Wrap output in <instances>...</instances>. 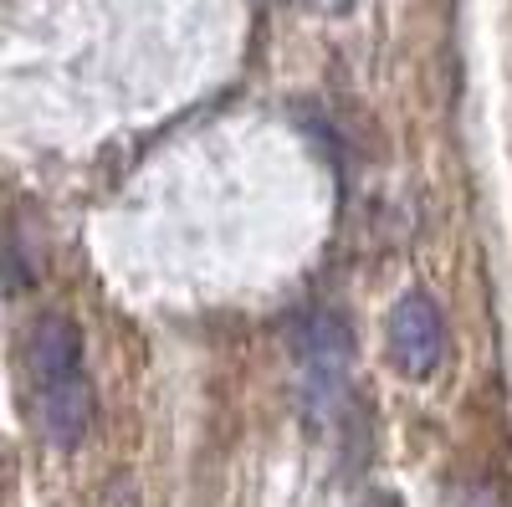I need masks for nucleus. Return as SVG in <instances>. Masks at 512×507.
Here are the masks:
<instances>
[{"label": "nucleus", "instance_id": "1", "mask_svg": "<svg viewBox=\"0 0 512 507\" xmlns=\"http://www.w3.org/2000/svg\"><path fill=\"white\" fill-rule=\"evenodd\" d=\"M297 354V395H303L313 420H328L349 395V374H354V333L349 318L333 308H313L297 323L292 338Z\"/></svg>", "mask_w": 512, "mask_h": 507}, {"label": "nucleus", "instance_id": "2", "mask_svg": "<svg viewBox=\"0 0 512 507\" xmlns=\"http://www.w3.org/2000/svg\"><path fill=\"white\" fill-rule=\"evenodd\" d=\"M384 344H390V359L425 379L436 374L441 354H446V318L436 308L431 292H405V298H395L390 318H384Z\"/></svg>", "mask_w": 512, "mask_h": 507}, {"label": "nucleus", "instance_id": "3", "mask_svg": "<svg viewBox=\"0 0 512 507\" xmlns=\"http://www.w3.org/2000/svg\"><path fill=\"white\" fill-rule=\"evenodd\" d=\"M36 426L52 446L72 451L93 426V385L88 369L57 374V379H36Z\"/></svg>", "mask_w": 512, "mask_h": 507}, {"label": "nucleus", "instance_id": "4", "mask_svg": "<svg viewBox=\"0 0 512 507\" xmlns=\"http://www.w3.org/2000/svg\"><path fill=\"white\" fill-rule=\"evenodd\" d=\"M26 364H31V379L77 374L82 369V328L67 313H36V323L26 333Z\"/></svg>", "mask_w": 512, "mask_h": 507}, {"label": "nucleus", "instance_id": "5", "mask_svg": "<svg viewBox=\"0 0 512 507\" xmlns=\"http://www.w3.org/2000/svg\"><path fill=\"white\" fill-rule=\"evenodd\" d=\"M323 6H333V11H344V6H354V0H323Z\"/></svg>", "mask_w": 512, "mask_h": 507}]
</instances>
